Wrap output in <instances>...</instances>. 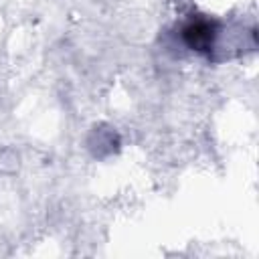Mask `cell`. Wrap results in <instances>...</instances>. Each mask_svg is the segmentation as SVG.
<instances>
[{"mask_svg":"<svg viewBox=\"0 0 259 259\" xmlns=\"http://www.w3.org/2000/svg\"><path fill=\"white\" fill-rule=\"evenodd\" d=\"M214 24L208 22V20H196V22H190L186 28H184V40L188 42L190 49H196V51H206L212 47V40H214Z\"/></svg>","mask_w":259,"mask_h":259,"instance_id":"obj_1","label":"cell"}]
</instances>
